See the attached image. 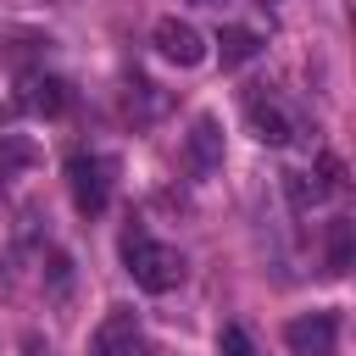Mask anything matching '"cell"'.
<instances>
[{
  "label": "cell",
  "instance_id": "1",
  "mask_svg": "<svg viewBox=\"0 0 356 356\" xmlns=\"http://www.w3.org/2000/svg\"><path fill=\"white\" fill-rule=\"evenodd\" d=\"M122 267H128V273H134V284H139V289H150V295H167V289H178V284H184V250H172V245L150 239L139 222H128V228H122Z\"/></svg>",
  "mask_w": 356,
  "mask_h": 356
},
{
  "label": "cell",
  "instance_id": "2",
  "mask_svg": "<svg viewBox=\"0 0 356 356\" xmlns=\"http://www.w3.org/2000/svg\"><path fill=\"white\" fill-rule=\"evenodd\" d=\"M111 184H117V161L111 156H72L67 161V189H72V206L83 211V217H100L106 206H111Z\"/></svg>",
  "mask_w": 356,
  "mask_h": 356
},
{
  "label": "cell",
  "instance_id": "3",
  "mask_svg": "<svg viewBox=\"0 0 356 356\" xmlns=\"http://www.w3.org/2000/svg\"><path fill=\"white\" fill-rule=\"evenodd\" d=\"M245 122H250V134H256L261 145H289V139L300 134V117H295V111L284 106V95L267 89V83L245 89Z\"/></svg>",
  "mask_w": 356,
  "mask_h": 356
},
{
  "label": "cell",
  "instance_id": "4",
  "mask_svg": "<svg viewBox=\"0 0 356 356\" xmlns=\"http://www.w3.org/2000/svg\"><path fill=\"white\" fill-rule=\"evenodd\" d=\"M284 345H289V356H334L339 312H306V317L284 323Z\"/></svg>",
  "mask_w": 356,
  "mask_h": 356
},
{
  "label": "cell",
  "instance_id": "5",
  "mask_svg": "<svg viewBox=\"0 0 356 356\" xmlns=\"http://www.w3.org/2000/svg\"><path fill=\"white\" fill-rule=\"evenodd\" d=\"M184 167H189V178H211L222 167V122L211 111H200L189 122V134H184Z\"/></svg>",
  "mask_w": 356,
  "mask_h": 356
},
{
  "label": "cell",
  "instance_id": "6",
  "mask_svg": "<svg viewBox=\"0 0 356 356\" xmlns=\"http://www.w3.org/2000/svg\"><path fill=\"white\" fill-rule=\"evenodd\" d=\"M89 356H139V312L111 306L100 317V328L89 334Z\"/></svg>",
  "mask_w": 356,
  "mask_h": 356
},
{
  "label": "cell",
  "instance_id": "7",
  "mask_svg": "<svg viewBox=\"0 0 356 356\" xmlns=\"http://www.w3.org/2000/svg\"><path fill=\"white\" fill-rule=\"evenodd\" d=\"M150 39H156V50H161L172 67H200V61H206V33H200L195 22H184V17H161Z\"/></svg>",
  "mask_w": 356,
  "mask_h": 356
},
{
  "label": "cell",
  "instance_id": "8",
  "mask_svg": "<svg viewBox=\"0 0 356 356\" xmlns=\"http://www.w3.org/2000/svg\"><path fill=\"white\" fill-rule=\"evenodd\" d=\"M17 111L28 117H61L67 111V83L56 72H22L17 83Z\"/></svg>",
  "mask_w": 356,
  "mask_h": 356
},
{
  "label": "cell",
  "instance_id": "9",
  "mask_svg": "<svg viewBox=\"0 0 356 356\" xmlns=\"http://www.w3.org/2000/svg\"><path fill=\"white\" fill-rule=\"evenodd\" d=\"M161 111H167V95H161L150 78H128V83H122V117H128V122L145 128V122H156Z\"/></svg>",
  "mask_w": 356,
  "mask_h": 356
},
{
  "label": "cell",
  "instance_id": "10",
  "mask_svg": "<svg viewBox=\"0 0 356 356\" xmlns=\"http://www.w3.org/2000/svg\"><path fill=\"white\" fill-rule=\"evenodd\" d=\"M217 56H222V67L234 72V67H245V61H256V56H261V33L234 22V28H222V33H217Z\"/></svg>",
  "mask_w": 356,
  "mask_h": 356
},
{
  "label": "cell",
  "instance_id": "11",
  "mask_svg": "<svg viewBox=\"0 0 356 356\" xmlns=\"http://www.w3.org/2000/svg\"><path fill=\"white\" fill-rule=\"evenodd\" d=\"M328 273H350V217H334L328 222Z\"/></svg>",
  "mask_w": 356,
  "mask_h": 356
},
{
  "label": "cell",
  "instance_id": "12",
  "mask_svg": "<svg viewBox=\"0 0 356 356\" xmlns=\"http://www.w3.org/2000/svg\"><path fill=\"white\" fill-rule=\"evenodd\" d=\"M33 161H39V150H33L28 139H17V134H0V178L22 172V167H33Z\"/></svg>",
  "mask_w": 356,
  "mask_h": 356
},
{
  "label": "cell",
  "instance_id": "13",
  "mask_svg": "<svg viewBox=\"0 0 356 356\" xmlns=\"http://www.w3.org/2000/svg\"><path fill=\"white\" fill-rule=\"evenodd\" d=\"M217 356H256V345H250V334H245L239 323H228V328L217 334Z\"/></svg>",
  "mask_w": 356,
  "mask_h": 356
},
{
  "label": "cell",
  "instance_id": "14",
  "mask_svg": "<svg viewBox=\"0 0 356 356\" xmlns=\"http://www.w3.org/2000/svg\"><path fill=\"white\" fill-rule=\"evenodd\" d=\"M6 122H11V106H0V128H6Z\"/></svg>",
  "mask_w": 356,
  "mask_h": 356
},
{
  "label": "cell",
  "instance_id": "15",
  "mask_svg": "<svg viewBox=\"0 0 356 356\" xmlns=\"http://www.w3.org/2000/svg\"><path fill=\"white\" fill-rule=\"evenodd\" d=\"M195 6H222V0H195Z\"/></svg>",
  "mask_w": 356,
  "mask_h": 356
},
{
  "label": "cell",
  "instance_id": "16",
  "mask_svg": "<svg viewBox=\"0 0 356 356\" xmlns=\"http://www.w3.org/2000/svg\"><path fill=\"white\" fill-rule=\"evenodd\" d=\"M0 200H6V178H0Z\"/></svg>",
  "mask_w": 356,
  "mask_h": 356
}]
</instances>
